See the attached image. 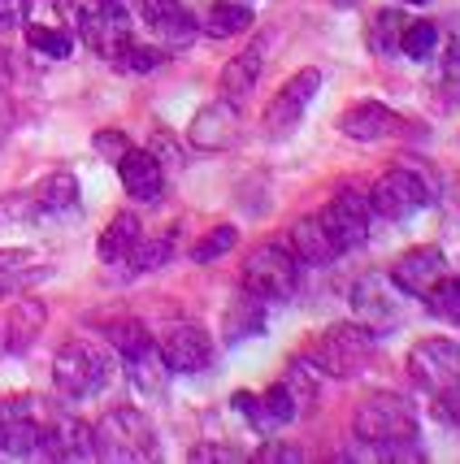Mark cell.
Here are the masks:
<instances>
[{
    "mask_svg": "<svg viewBox=\"0 0 460 464\" xmlns=\"http://www.w3.org/2000/svg\"><path fill=\"white\" fill-rule=\"evenodd\" d=\"M226 325H230V339H248V334H257L260 325H265V304L248 295V300L240 304V313H230V317H226Z\"/></svg>",
    "mask_w": 460,
    "mask_h": 464,
    "instance_id": "obj_35",
    "label": "cell"
},
{
    "mask_svg": "<svg viewBox=\"0 0 460 464\" xmlns=\"http://www.w3.org/2000/svg\"><path fill=\"white\" fill-rule=\"evenodd\" d=\"M122 361H126V378H131V386L140 391L143 400H161V395H165V382H170V364H165V356H161L157 343L135 347V352H126Z\"/></svg>",
    "mask_w": 460,
    "mask_h": 464,
    "instance_id": "obj_20",
    "label": "cell"
},
{
    "mask_svg": "<svg viewBox=\"0 0 460 464\" xmlns=\"http://www.w3.org/2000/svg\"><path fill=\"white\" fill-rule=\"evenodd\" d=\"M439 92L447 104H460V40L447 44V57L439 65Z\"/></svg>",
    "mask_w": 460,
    "mask_h": 464,
    "instance_id": "obj_36",
    "label": "cell"
},
{
    "mask_svg": "<svg viewBox=\"0 0 460 464\" xmlns=\"http://www.w3.org/2000/svg\"><path fill=\"white\" fill-rule=\"evenodd\" d=\"M161 61H165V48L161 44H140V40H131L126 48L118 53V70H131V74H148V70H157Z\"/></svg>",
    "mask_w": 460,
    "mask_h": 464,
    "instance_id": "obj_32",
    "label": "cell"
},
{
    "mask_svg": "<svg viewBox=\"0 0 460 464\" xmlns=\"http://www.w3.org/2000/svg\"><path fill=\"white\" fill-rule=\"evenodd\" d=\"M26 44L48 61H65L74 53V35H70L65 26H31V31H26Z\"/></svg>",
    "mask_w": 460,
    "mask_h": 464,
    "instance_id": "obj_29",
    "label": "cell"
},
{
    "mask_svg": "<svg viewBox=\"0 0 460 464\" xmlns=\"http://www.w3.org/2000/svg\"><path fill=\"white\" fill-rule=\"evenodd\" d=\"M170 252H174V235H165V239H148V235H143L140 247H135V256H131V269H135V274L161 269V265L170 261Z\"/></svg>",
    "mask_w": 460,
    "mask_h": 464,
    "instance_id": "obj_34",
    "label": "cell"
},
{
    "mask_svg": "<svg viewBox=\"0 0 460 464\" xmlns=\"http://www.w3.org/2000/svg\"><path fill=\"white\" fill-rule=\"evenodd\" d=\"M92 434H96V460L143 464L161 456L157 430H152V421L143 417L140 408H109L101 425H92Z\"/></svg>",
    "mask_w": 460,
    "mask_h": 464,
    "instance_id": "obj_2",
    "label": "cell"
},
{
    "mask_svg": "<svg viewBox=\"0 0 460 464\" xmlns=\"http://www.w3.org/2000/svg\"><path fill=\"white\" fill-rule=\"evenodd\" d=\"M426 304H430V313H435V317H443V322L460 325V278H452V274H443L439 283L430 286V295H426Z\"/></svg>",
    "mask_w": 460,
    "mask_h": 464,
    "instance_id": "obj_30",
    "label": "cell"
},
{
    "mask_svg": "<svg viewBox=\"0 0 460 464\" xmlns=\"http://www.w3.org/2000/svg\"><path fill=\"white\" fill-rule=\"evenodd\" d=\"M260 70H265V40L248 44L240 57H230V65L221 70V101H230V104L248 101V92L257 87Z\"/></svg>",
    "mask_w": 460,
    "mask_h": 464,
    "instance_id": "obj_22",
    "label": "cell"
},
{
    "mask_svg": "<svg viewBox=\"0 0 460 464\" xmlns=\"http://www.w3.org/2000/svg\"><path fill=\"white\" fill-rule=\"evenodd\" d=\"M435 48H439V26L435 22H408L404 26V40H400L404 57L426 61V57H435Z\"/></svg>",
    "mask_w": 460,
    "mask_h": 464,
    "instance_id": "obj_31",
    "label": "cell"
},
{
    "mask_svg": "<svg viewBox=\"0 0 460 464\" xmlns=\"http://www.w3.org/2000/svg\"><path fill=\"white\" fill-rule=\"evenodd\" d=\"M230 404H235V412H243V417L252 421V430H260V434H269V430H274V425H269V417H265V404H260V395H252V391H240V395H235Z\"/></svg>",
    "mask_w": 460,
    "mask_h": 464,
    "instance_id": "obj_37",
    "label": "cell"
},
{
    "mask_svg": "<svg viewBox=\"0 0 460 464\" xmlns=\"http://www.w3.org/2000/svg\"><path fill=\"white\" fill-rule=\"evenodd\" d=\"M435 412H439L447 425H456V430H460V382L435 395Z\"/></svg>",
    "mask_w": 460,
    "mask_h": 464,
    "instance_id": "obj_41",
    "label": "cell"
},
{
    "mask_svg": "<svg viewBox=\"0 0 460 464\" xmlns=\"http://www.w3.org/2000/svg\"><path fill=\"white\" fill-rule=\"evenodd\" d=\"M318 218H321L326 235L335 239V247H339V256H343V252H352V247H360V243L369 239L374 204H369V196H360V191H352V187H343L339 196L326 204Z\"/></svg>",
    "mask_w": 460,
    "mask_h": 464,
    "instance_id": "obj_9",
    "label": "cell"
},
{
    "mask_svg": "<svg viewBox=\"0 0 460 464\" xmlns=\"http://www.w3.org/2000/svg\"><path fill=\"white\" fill-rule=\"evenodd\" d=\"M300 286V261L282 247V243H265L257 252H248L243 261V295L260 304H282L296 295Z\"/></svg>",
    "mask_w": 460,
    "mask_h": 464,
    "instance_id": "obj_4",
    "label": "cell"
},
{
    "mask_svg": "<svg viewBox=\"0 0 460 464\" xmlns=\"http://www.w3.org/2000/svg\"><path fill=\"white\" fill-rule=\"evenodd\" d=\"M282 391L291 395V404L300 408V417L308 412V408L318 404V391H321V373H318V364L313 361H291L287 364V373L279 378Z\"/></svg>",
    "mask_w": 460,
    "mask_h": 464,
    "instance_id": "obj_27",
    "label": "cell"
},
{
    "mask_svg": "<svg viewBox=\"0 0 460 464\" xmlns=\"http://www.w3.org/2000/svg\"><path fill=\"white\" fill-rule=\"evenodd\" d=\"M53 382L65 400H92L113 382V356L96 339H74L53 356Z\"/></svg>",
    "mask_w": 460,
    "mask_h": 464,
    "instance_id": "obj_3",
    "label": "cell"
},
{
    "mask_svg": "<svg viewBox=\"0 0 460 464\" xmlns=\"http://www.w3.org/2000/svg\"><path fill=\"white\" fill-rule=\"evenodd\" d=\"M404 5H430V0H404Z\"/></svg>",
    "mask_w": 460,
    "mask_h": 464,
    "instance_id": "obj_46",
    "label": "cell"
},
{
    "mask_svg": "<svg viewBox=\"0 0 460 464\" xmlns=\"http://www.w3.org/2000/svg\"><path fill=\"white\" fill-rule=\"evenodd\" d=\"M318 87H321V70H300V74H291V79L282 82V92L269 101V109H265V135H269V140L291 135V130L300 126L304 109L318 96Z\"/></svg>",
    "mask_w": 460,
    "mask_h": 464,
    "instance_id": "obj_11",
    "label": "cell"
},
{
    "mask_svg": "<svg viewBox=\"0 0 460 464\" xmlns=\"http://www.w3.org/2000/svg\"><path fill=\"white\" fill-rule=\"evenodd\" d=\"M352 313H357L360 325H369L374 334L378 330H391L396 325V300L387 295V283L382 278H360L352 286Z\"/></svg>",
    "mask_w": 460,
    "mask_h": 464,
    "instance_id": "obj_21",
    "label": "cell"
},
{
    "mask_svg": "<svg viewBox=\"0 0 460 464\" xmlns=\"http://www.w3.org/2000/svg\"><path fill=\"white\" fill-rule=\"evenodd\" d=\"M257 464H300L304 456L296 451V447H287V443H279V439H265V447H260L257 456H252Z\"/></svg>",
    "mask_w": 460,
    "mask_h": 464,
    "instance_id": "obj_40",
    "label": "cell"
},
{
    "mask_svg": "<svg viewBox=\"0 0 460 464\" xmlns=\"http://www.w3.org/2000/svg\"><path fill=\"white\" fill-rule=\"evenodd\" d=\"M143 239V226L135 213H118L113 222L104 226L101 235V261L104 265H118V269H131V256Z\"/></svg>",
    "mask_w": 460,
    "mask_h": 464,
    "instance_id": "obj_24",
    "label": "cell"
},
{
    "mask_svg": "<svg viewBox=\"0 0 460 464\" xmlns=\"http://www.w3.org/2000/svg\"><path fill=\"white\" fill-rule=\"evenodd\" d=\"M9 79H14V61H9V53L0 48V92L9 87Z\"/></svg>",
    "mask_w": 460,
    "mask_h": 464,
    "instance_id": "obj_44",
    "label": "cell"
},
{
    "mask_svg": "<svg viewBox=\"0 0 460 464\" xmlns=\"http://www.w3.org/2000/svg\"><path fill=\"white\" fill-rule=\"evenodd\" d=\"M408 378L421 391H430V395L456 386L460 382V343H452V339H421L408 352Z\"/></svg>",
    "mask_w": 460,
    "mask_h": 464,
    "instance_id": "obj_10",
    "label": "cell"
},
{
    "mask_svg": "<svg viewBox=\"0 0 460 464\" xmlns=\"http://www.w3.org/2000/svg\"><path fill=\"white\" fill-rule=\"evenodd\" d=\"M135 5H140L143 26L157 35L161 48H187L196 40V31H201L196 14L182 0H135Z\"/></svg>",
    "mask_w": 460,
    "mask_h": 464,
    "instance_id": "obj_15",
    "label": "cell"
},
{
    "mask_svg": "<svg viewBox=\"0 0 460 464\" xmlns=\"http://www.w3.org/2000/svg\"><path fill=\"white\" fill-rule=\"evenodd\" d=\"M44 425L48 417H44L40 400H0V456L9 460L40 456Z\"/></svg>",
    "mask_w": 460,
    "mask_h": 464,
    "instance_id": "obj_8",
    "label": "cell"
},
{
    "mask_svg": "<svg viewBox=\"0 0 460 464\" xmlns=\"http://www.w3.org/2000/svg\"><path fill=\"white\" fill-rule=\"evenodd\" d=\"M31 14V0H0V31H18Z\"/></svg>",
    "mask_w": 460,
    "mask_h": 464,
    "instance_id": "obj_42",
    "label": "cell"
},
{
    "mask_svg": "<svg viewBox=\"0 0 460 464\" xmlns=\"http://www.w3.org/2000/svg\"><path fill=\"white\" fill-rule=\"evenodd\" d=\"M61 9L79 26L83 44L104 61H118L122 48L135 40L131 0H61Z\"/></svg>",
    "mask_w": 460,
    "mask_h": 464,
    "instance_id": "obj_1",
    "label": "cell"
},
{
    "mask_svg": "<svg viewBox=\"0 0 460 464\" xmlns=\"http://www.w3.org/2000/svg\"><path fill=\"white\" fill-rule=\"evenodd\" d=\"M40 456L44 460L87 464V460H96V434H92V425L79 421V417H48Z\"/></svg>",
    "mask_w": 460,
    "mask_h": 464,
    "instance_id": "obj_14",
    "label": "cell"
},
{
    "mask_svg": "<svg viewBox=\"0 0 460 464\" xmlns=\"http://www.w3.org/2000/svg\"><path fill=\"white\" fill-rule=\"evenodd\" d=\"M157 347H161V356H165V364H170V373H204L213 364V339L191 322L170 325Z\"/></svg>",
    "mask_w": 460,
    "mask_h": 464,
    "instance_id": "obj_13",
    "label": "cell"
},
{
    "mask_svg": "<svg viewBox=\"0 0 460 464\" xmlns=\"http://www.w3.org/2000/svg\"><path fill=\"white\" fill-rule=\"evenodd\" d=\"M44 304L40 300H22L14 313H9V325H5V352H22V347L35 343V334L44 330Z\"/></svg>",
    "mask_w": 460,
    "mask_h": 464,
    "instance_id": "obj_26",
    "label": "cell"
},
{
    "mask_svg": "<svg viewBox=\"0 0 460 464\" xmlns=\"http://www.w3.org/2000/svg\"><path fill=\"white\" fill-rule=\"evenodd\" d=\"M404 26H408V18H404L400 9H382L378 18L369 22L365 44H369L378 57H396V53H400V40H404Z\"/></svg>",
    "mask_w": 460,
    "mask_h": 464,
    "instance_id": "obj_28",
    "label": "cell"
},
{
    "mask_svg": "<svg viewBox=\"0 0 460 464\" xmlns=\"http://www.w3.org/2000/svg\"><path fill=\"white\" fill-rule=\"evenodd\" d=\"M369 204H374V218H387V222H408L417 218L421 208L430 204V187L417 169H387L374 187H369Z\"/></svg>",
    "mask_w": 460,
    "mask_h": 464,
    "instance_id": "obj_7",
    "label": "cell"
},
{
    "mask_svg": "<svg viewBox=\"0 0 460 464\" xmlns=\"http://www.w3.org/2000/svg\"><path fill=\"white\" fill-rule=\"evenodd\" d=\"M400 126L404 121L378 101H360L339 118V130L347 135V140H357V143H382V140H391Z\"/></svg>",
    "mask_w": 460,
    "mask_h": 464,
    "instance_id": "obj_18",
    "label": "cell"
},
{
    "mask_svg": "<svg viewBox=\"0 0 460 464\" xmlns=\"http://www.w3.org/2000/svg\"><path fill=\"white\" fill-rule=\"evenodd\" d=\"M35 218V200H31V191H14V196H5L0 200V222H31Z\"/></svg>",
    "mask_w": 460,
    "mask_h": 464,
    "instance_id": "obj_38",
    "label": "cell"
},
{
    "mask_svg": "<svg viewBox=\"0 0 460 464\" xmlns=\"http://www.w3.org/2000/svg\"><path fill=\"white\" fill-rule=\"evenodd\" d=\"M352 430L365 443H400V439H417V412L408 408L404 395L396 391H374L357 404Z\"/></svg>",
    "mask_w": 460,
    "mask_h": 464,
    "instance_id": "obj_6",
    "label": "cell"
},
{
    "mask_svg": "<svg viewBox=\"0 0 460 464\" xmlns=\"http://www.w3.org/2000/svg\"><path fill=\"white\" fill-rule=\"evenodd\" d=\"M35 200V218H79V179L70 169H53L48 179H40V187L31 191Z\"/></svg>",
    "mask_w": 460,
    "mask_h": 464,
    "instance_id": "obj_19",
    "label": "cell"
},
{
    "mask_svg": "<svg viewBox=\"0 0 460 464\" xmlns=\"http://www.w3.org/2000/svg\"><path fill=\"white\" fill-rule=\"evenodd\" d=\"M330 5H339V9H352V5H360V0H330Z\"/></svg>",
    "mask_w": 460,
    "mask_h": 464,
    "instance_id": "obj_45",
    "label": "cell"
},
{
    "mask_svg": "<svg viewBox=\"0 0 460 464\" xmlns=\"http://www.w3.org/2000/svg\"><path fill=\"white\" fill-rule=\"evenodd\" d=\"M291 256L300 265H330L335 256H339V247H335V239L326 235V226H321V218L313 213V218H300V222H291Z\"/></svg>",
    "mask_w": 460,
    "mask_h": 464,
    "instance_id": "obj_23",
    "label": "cell"
},
{
    "mask_svg": "<svg viewBox=\"0 0 460 464\" xmlns=\"http://www.w3.org/2000/svg\"><path fill=\"white\" fill-rule=\"evenodd\" d=\"M443 274H447V256H443V247H435V243L408 247V252L396 256V265H391V283H396V291L413 295V300H426L430 286L439 283Z\"/></svg>",
    "mask_w": 460,
    "mask_h": 464,
    "instance_id": "obj_12",
    "label": "cell"
},
{
    "mask_svg": "<svg viewBox=\"0 0 460 464\" xmlns=\"http://www.w3.org/2000/svg\"><path fill=\"white\" fill-rule=\"evenodd\" d=\"M252 5L248 0H213L209 9H204V35H213V40H230V35H243L248 26H252Z\"/></svg>",
    "mask_w": 460,
    "mask_h": 464,
    "instance_id": "obj_25",
    "label": "cell"
},
{
    "mask_svg": "<svg viewBox=\"0 0 460 464\" xmlns=\"http://www.w3.org/2000/svg\"><path fill=\"white\" fill-rule=\"evenodd\" d=\"M118 179L126 187V196L140 204H152L161 200V191H165V169L152 152H140V148H126L118 157Z\"/></svg>",
    "mask_w": 460,
    "mask_h": 464,
    "instance_id": "obj_17",
    "label": "cell"
},
{
    "mask_svg": "<svg viewBox=\"0 0 460 464\" xmlns=\"http://www.w3.org/2000/svg\"><path fill=\"white\" fill-rule=\"evenodd\" d=\"M374 339L378 334L360 322L330 325V330H321L308 361L318 364V373H326V378H357L360 369L369 364V356H374Z\"/></svg>",
    "mask_w": 460,
    "mask_h": 464,
    "instance_id": "obj_5",
    "label": "cell"
},
{
    "mask_svg": "<svg viewBox=\"0 0 460 464\" xmlns=\"http://www.w3.org/2000/svg\"><path fill=\"white\" fill-rule=\"evenodd\" d=\"M235 140H240V109L230 101L204 104L201 113L191 118V143L204 148V152H226Z\"/></svg>",
    "mask_w": 460,
    "mask_h": 464,
    "instance_id": "obj_16",
    "label": "cell"
},
{
    "mask_svg": "<svg viewBox=\"0 0 460 464\" xmlns=\"http://www.w3.org/2000/svg\"><path fill=\"white\" fill-rule=\"evenodd\" d=\"M92 148H96V152H104L109 161H118V157L126 152V148H131V143H126V135H118V130H101V135L92 140Z\"/></svg>",
    "mask_w": 460,
    "mask_h": 464,
    "instance_id": "obj_43",
    "label": "cell"
},
{
    "mask_svg": "<svg viewBox=\"0 0 460 464\" xmlns=\"http://www.w3.org/2000/svg\"><path fill=\"white\" fill-rule=\"evenodd\" d=\"M0 352H5V330H0Z\"/></svg>",
    "mask_w": 460,
    "mask_h": 464,
    "instance_id": "obj_47",
    "label": "cell"
},
{
    "mask_svg": "<svg viewBox=\"0 0 460 464\" xmlns=\"http://www.w3.org/2000/svg\"><path fill=\"white\" fill-rule=\"evenodd\" d=\"M187 460L191 464H235L240 451H235V447H218V443H201L187 451Z\"/></svg>",
    "mask_w": 460,
    "mask_h": 464,
    "instance_id": "obj_39",
    "label": "cell"
},
{
    "mask_svg": "<svg viewBox=\"0 0 460 464\" xmlns=\"http://www.w3.org/2000/svg\"><path fill=\"white\" fill-rule=\"evenodd\" d=\"M235 239H240V235H235V226H213V230H209V235L191 247V261H196V265L218 261V256H226V252L235 247Z\"/></svg>",
    "mask_w": 460,
    "mask_h": 464,
    "instance_id": "obj_33",
    "label": "cell"
}]
</instances>
